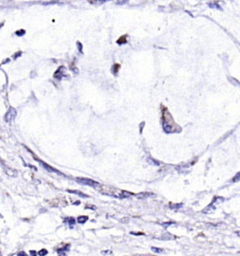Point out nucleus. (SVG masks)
<instances>
[{"instance_id": "obj_15", "label": "nucleus", "mask_w": 240, "mask_h": 256, "mask_svg": "<svg viewBox=\"0 0 240 256\" xmlns=\"http://www.w3.org/2000/svg\"><path fill=\"white\" fill-rule=\"evenodd\" d=\"M20 54H21V52L20 51L19 53H17L16 55H14V57H13V58H14V59H16V58H18V57H19V55H20Z\"/></svg>"}, {"instance_id": "obj_11", "label": "nucleus", "mask_w": 240, "mask_h": 256, "mask_svg": "<svg viewBox=\"0 0 240 256\" xmlns=\"http://www.w3.org/2000/svg\"><path fill=\"white\" fill-rule=\"evenodd\" d=\"M152 251H155V252H158H158H162V249L155 248V247H153V248H152Z\"/></svg>"}, {"instance_id": "obj_4", "label": "nucleus", "mask_w": 240, "mask_h": 256, "mask_svg": "<svg viewBox=\"0 0 240 256\" xmlns=\"http://www.w3.org/2000/svg\"><path fill=\"white\" fill-rule=\"evenodd\" d=\"M4 169H5L6 173L8 174V176H17V171H15V170H13V169H11V168H9V167H7V166H5V165H4Z\"/></svg>"}, {"instance_id": "obj_5", "label": "nucleus", "mask_w": 240, "mask_h": 256, "mask_svg": "<svg viewBox=\"0 0 240 256\" xmlns=\"http://www.w3.org/2000/svg\"><path fill=\"white\" fill-rule=\"evenodd\" d=\"M36 161H39V164H41V165H42V166H43V167H44L45 169H47V170H48V172H54V173H59L58 171H57V170H55L54 168H52V167H50V166H49V165H48L47 164H45V162H43V161H39V160H36Z\"/></svg>"}, {"instance_id": "obj_8", "label": "nucleus", "mask_w": 240, "mask_h": 256, "mask_svg": "<svg viewBox=\"0 0 240 256\" xmlns=\"http://www.w3.org/2000/svg\"><path fill=\"white\" fill-rule=\"evenodd\" d=\"M68 223H69V226H70L71 227H72V226L75 223V220L73 218H68Z\"/></svg>"}, {"instance_id": "obj_14", "label": "nucleus", "mask_w": 240, "mask_h": 256, "mask_svg": "<svg viewBox=\"0 0 240 256\" xmlns=\"http://www.w3.org/2000/svg\"><path fill=\"white\" fill-rule=\"evenodd\" d=\"M105 1H89V3H104Z\"/></svg>"}, {"instance_id": "obj_9", "label": "nucleus", "mask_w": 240, "mask_h": 256, "mask_svg": "<svg viewBox=\"0 0 240 256\" xmlns=\"http://www.w3.org/2000/svg\"><path fill=\"white\" fill-rule=\"evenodd\" d=\"M15 33H16V36H24V33H25V30H19V31H17Z\"/></svg>"}, {"instance_id": "obj_10", "label": "nucleus", "mask_w": 240, "mask_h": 256, "mask_svg": "<svg viewBox=\"0 0 240 256\" xmlns=\"http://www.w3.org/2000/svg\"><path fill=\"white\" fill-rule=\"evenodd\" d=\"M47 254H48V251L45 250V249H43V250H41V251H38V255H39V256H45V255H47Z\"/></svg>"}, {"instance_id": "obj_19", "label": "nucleus", "mask_w": 240, "mask_h": 256, "mask_svg": "<svg viewBox=\"0 0 240 256\" xmlns=\"http://www.w3.org/2000/svg\"><path fill=\"white\" fill-rule=\"evenodd\" d=\"M103 253H111V251H104Z\"/></svg>"}, {"instance_id": "obj_16", "label": "nucleus", "mask_w": 240, "mask_h": 256, "mask_svg": "<svg viewBox=\"0 0 240 256\" xmlns=\"http://www.w3.org/2000/svg\"><path fill=\"white\" fill-rule=\"evenodd\" d=\"M131 234H133V235H144L143 233H134V232H131Z\"/></svg>"}, {"instance_id": "obj_13", "label": "nucleus", "mask_w": 240, "mask_h": 256, "mask_svg": "<svg viewBox=\"0 0 240 256\" xmlns=\"http://www.w3.org/2000/svg\"><path fill=\"white\" fill-rule=\"evenodd\" d=\"M210 7H211V8H218L219 9H221V8H220V7H219L218 5H217L216 3H214V5H211V4H210Z\"/></svg>"}, {"instance_id": "obj_7", "label": "nucleus", "mask_w": 240, "mask_h": 256, "mask_svg": "<svg viewBox=\"0 0 240 256\" xmlns=\"http://www.w3.org/2000/svg\"><path fill=\"white\" fill-rule=\"evenodd\" d=\"M87 219H88V217H87V216H80V217L78 218V223H80V224H84V223H85V222H86Z\"/></svg>"}, {"instance_id": "obj_1", "label": "nucleus", "mask_w": 240, "mask_h": 256, "mask_svg": "<svg viewBox=\"0 0 240 256\" xmlns=\"http://www.w3.org/2000/svg\"><path fill=\"white\" fill-rule=\"evenodd\" d=\"M162 126L166 133H171L176 130V124L174 123V119L171 118V113L165 107L162 109Z\"/></svg>"}, {"instance_id": "obj_6", "label": "nucleus", "mask_w": 240, "mask_h": 256, "mask_svg": "<svg viewBox=\"0 0 240 256\" xmlns=\"http://www.w3.org/2000/svg\"><path fill=\"white\" fill-rule=\"evenodd\" d=\"M62 68L63 67H60V68H59L58 69V71H57L56 73H55V74H54V77L56 78V79H60L62 76H63V72L64 71H61L62 70Z\"/></svg>"}, {"instance_id": "obj_12", "label": "nucleus", "mask_w": 240, "mask_h": 256, "mask_svg": "<svg viewBox=\"0 0 240 256\" xmlns=\"http://www.w3.org/2000/svg\"><path fill=\"white\" fill-rule=\"evenodd\" d=\"M18 256H27V254L25 253V252H23V251H20V252H19L18 254H17Z\"/></svg>"}, {"instance_id": "obj_3", "label": "nucleus", "mask_w": 240, "mask_h": 256, "mask_svg": "<svg viewBox=\"0 0 240 256\" xmlns=\"http://www.w3.org/2000/svg\"><path fill=\"white\" fill-rule=\"evenodd\" d=\"M78 181V183H81V184H84V185H87V186H90V187H93V188H97V186H99V184L94 180H91V179H88V178H80L78 177L76 179Z\"/></svg>"}, {"instance_id": "obj_17", "label": "nucleus", "mask_w": 240, "mask_h": 256, "mask_svg": "<svg viewBox=\"0 0 240 256\" xmlns=\"http://www.w3.org/2000/svg\"><path fill=\"white\" fill-rule=\"evenodd\" d=\"M6 62H9V59H6L3 61V64H6Z\"/></svg>"}, {"instance_id": "obj_2", "label": "nucleus", "mask_w": 240, "mask_h": 256, "mask_svg": "<svg viewBox=\"0 0 240 256\" xmlns=\"http://www.w3.org/2000/svg\"><path fill=\"white\" fill-rule=\"evenodd\" d=\"M16 115H17V111H16V109H14V108H12V107H10V108L8 109V111H7L6 115H5L4 120H5L6 123H12V122L15 120Z\"/></svg>"}, {"instance_id": "obj_18", "label": "nucleus", "mask_w": 240, "mask_h": 256, "mask_svg": "<svg viewBox=\"0 0 240 256\" xmlns=\"http://www.w3.org/2000/svg\"><path fill=\"white\" fill-rule=\"evenodd\" d=\"M171 224H173V223H166V224H163V226H170Z\"/></svg>"}]
</instances>
